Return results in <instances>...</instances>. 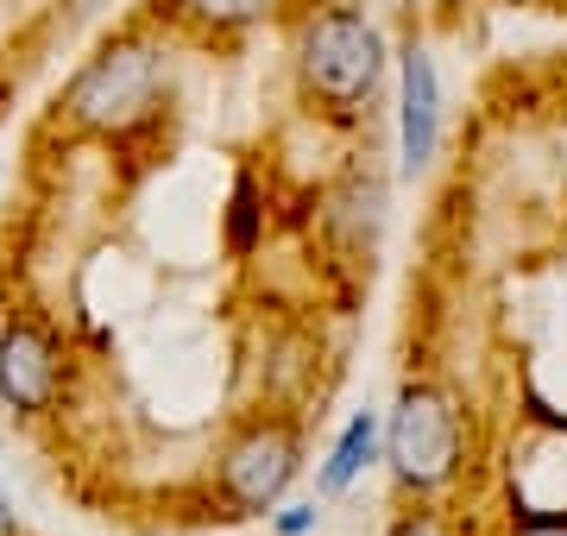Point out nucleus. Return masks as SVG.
Wrapping results in <instances>:
<instances>
[{
  "instance_id": "nucleus-1",
  "label": "nucleus",
  "mask_w": 567,
  "mask_h": 536,
  "mask_svg": "<svg viewBox=\"0 0 567 536\" xmlns=\"http://www.w3.org/2000/svg\"><path fill=\"white\" fill-rule=\"evenodd\" d=\"M171 76H177L171 32L126 25V32L95 44V58H82V70L58 89L44 126L70 145L76 140L126 145V140H140L145 126H158L164 102H171Z\"/></svg>"
},
{
  "instance_id": "nucleus-2",
  "label": "nucleus",
  "mask_w": 567,
  "mask_h": 536,
  "mask_svg": "<svg viewBox=\"0 0 567 536\" xmlns=\"http://www.w3.org/2000/svg\"><path fill=\"white\" fill-rule=\"evenodd\" d=\"M391 70V44L365 7H309L297 20V95L322 121H360L372 114Z\"/></svg>"
},
{
  "instance_id": "nucleus-3",
  "label": "nucleus",
  "mask_w": 567,
  "mask_h": 536,
  "mask_svg": "<svg viewBox=\"0 0 567 536\" xmlns=\"http://www.w3.org/2000/svg\"><path fill=\"white\" fill-rule=\"evenodd\" d=\"M303 474V423L290 411H252L215 449V498L227 517H271Z\"/></svg>"
},
{
  "instance_id": "nucleus-4",
  "label": "nucleus",
  "mask_w": 567,
  "mask_h": 536,
  "mask_svg": "<svg viewBox=\"0 0 567 536\" xmlns=\"http://www.w3.org/2000/svg\"><path fill=\"white\" fill-rule=\"evenodd\" d=\"M385 461L398 486L416 498L454 486L466 467V423H461V404L447 385L435 379H404V392L385 416Z\"/></svg>"
},
{
  "instance_id": "nucleus-5",
  "label": "nucleus",
  "mask_w": 567,
  "mask_h": 536,
  "mask_svg": "<svg viewBox=\"0 0 567 536\" xmlns=\"http://www.w3.org/2000/svg\"><path fill=\"white\" fill-rule=\"evenodd\" d=\"M63 334L44 316L0 322V404L13 416H51L63 398Z\"/></svg>"
},
{
  "instance_id": "nucleus-6",
  "label": "nucleus",
  "mask_w": 567,
  "mask_h": 536,
  "mask_svg": "<svg viewBox=\"0 0 567 536\" xmlns=\"http://www.w3.org/2000/svg\"><path fill=\"white\" fill-rule=\"evenodd\" d=\"M435 145H442V76L429 44H404L398 51V158L404 177H423L435 165Z\"/></svg>"
},
{
  "instance_id": "nucleus-7",
  "label": "nucleus",
  "mask_w": 567,
  "mask_h": 536,
  "mask_svg": "<svg viewBox=\"0 0 567 536\" xmlns=\"http://www.w3.org/2000/svg\"><path fill=\"white\" fill-rule=\"evenodd\" d=\"M385 171L379 158L365 152L341 171V184L328 189V227L341 234V252L347 266H365L372 271V252H379V234H385Z\"/></svg>"
},
{
  "instance_id": "nucleus-8",
  "label": "nucleus",
  "mask_w": 567,
  "mask_h": 536,
  "mask_svg": "<svg viewBox=\"0 0 567 536\" xmlns=\"http://www.w3.org/2000/svg\"><path fill=\"white\" fill-rule=\"evenodd\" d=\"M297 0H158V13L177 32H196V39H246L259 25L284 20Z\"/></svg>"
},
{
  "instance_id": "nucleus-9",
  "label": "nucleus",
  "mask_w": 567,
  "mask_h": 536,
  "mask_svg": "<svg viewBox=\"0 0 567 536\" xmlns=\"http://www.w3.org/2000/svg\"><path fill=\"white\" fill-rule=\"evenodd\" d=\"M379 435H385V423H379L372 411H360V416H353V423L341 430L334 454L322 461V474H316V486H322L328 498H334V493H347V486H353V480H360L365 467H372V454H379Z\"/></svg>"
},
{
  "instance_id": "nucleus-10",
  "label": "nucleus",
  "mask_w": 567,
  "mask_h": 536,
  "mask_svg": "<svg viewBox=\"0 0 567 536\" xmlns=\"http://www.w3.org/2000/svg\"><path fill=\"white\" fill-rule=\"evenodd\" d=\"M391 536H447V524L435 512H404L398 524H391Z\"/></svg>"
},
{
  "instance_id": "nucleus-11",
  "label": "nucleus",
  "mask_w": 567,
  "mask_h": 536,
  "mask_svg": "<svg viewBox=\"0 0 567 536\" xmlns=\"http://www.w3.org/2000/svg\"><path fill=\"white\" fill-rule=\"evenodd\" d=\"M309 524H316V505H284V512L271 517V530L278 536H303Z\"/></svg>"
},
{
  "instance_id": "nucleus-12",
  "label": "nucleus",
  "mask_w": 567,
  "mask_h": 536,
  "mask_svg": "<svg viewBox=\"0 0 567 536\" xmlns=\"http://www.w3.org/2000/svg\"><path fill=\"white\" fill-rule=\"evenodd\" d=\"M0 536H13V498H7V486H0Z\"/></svg>"
}]
</instances>
